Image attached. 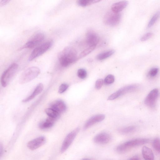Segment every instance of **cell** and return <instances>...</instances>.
I'll list each match as a JSON object with an SVG mask.
<instances>
[{
	"label": "cell",
	"instance_id": "cell-6",
	"mask_svg": "<svg viewBox=\"0 0 160 160\" xmlns=\"http://www.w3.org/2000/svg\"><path fill=\"white\" fill-rule=\"evenodd\" d=\"M121 17L120 12H115L112 10L109 11L107 13L104 17V22L108 25L114 26L119 23Z\"/></svg>",
	"mask_w": 160,
	"mask_h": 160
},
{
	"label": "cell",
	"instance_id": "cell-23",
	"mask_svg": "<svg viewBox=\"0 0 160 160\" xmlns=\"http://www.w3.org/2000/svg\"><path fill=\"white\" fill-rule=\"evenodd\" d=\"M99 1L98 0H79L77 1V3L81 6L84 7Z\"/></svg>",
	"mask_w": 160,
	"mask_h": 160
},
{
	"label": "cell",
	"instance_id": "cell-31",
	"mask_svg": "<svg viewBox=\"0 0 160 160\" xmlns=\"http://www.w3.org/2000/svg\"><path fill=\"white\" fill-rule=\"evenodd\" d=\"M104 83V81L101 79H98L95 83V88L97 89H100Z\"/></svg>",
	"mask_w": 160,
	"mask_h": 160
},
{
	"label": "cell",
	"instance_id": "cell-13",
	"mask_svg": "<svg viewBox=\"0 0 160 160\" xmlns=\"http://www.w3.org/2000/svg\"><path fill=\"white\" fill-rule=\"evenodd\" d=\"M99 40V37L95 32L90 31L87 33L86 42L89 46H96Z\"/></svg>",
	"mask_w": 160,
	"mask_h": 160
},
{
	"label": "cell",
	"instance_id": "cell-20",
	"mask_svg": "<svg viewBox=\"0 0 160 160\" xmlns=\"http://www.w3.org/2000/svg\"><path fill=\"white\" fill-rule=\"evenodd\" d=\"M113 50H110L105 51L98 54L97 56V58L99 60L105 59L110 57L114 53Z\"/></svg>",
	"mask_w": 160,
	"mask_h": 160
},
{
	"label": "cell",
	"instance_id": "cell-3",
	"mask_svg": "<svg viewBox=\"0 0 160 160\" xmlns=\"http://www.w3.org/2000/svg\"><path fill=\"white\" fill-rule=\"evenodd\" d=\"M18 65L13 63L3 72L1 76V82L3 87H6L14 76L18 68Z\"/></svg>",
	"mask_w": 160,
	"mask_h": 160
},
{
	"label": "cell",
	"instance_id": "cell-1",
	"mask_svg": "<svg viewBox=\"0 0 160 160\" xmlns=\"http://www.w3.org/2000/svg\"><path fill=\"white\" fill-rule=\"evenodd\" d=\"M77 52L71 47L65 48L59 53L58 59L61 65L66 67L75 62L78 59Z\"/></svg>",
	"mask_w": 160,
	"mask_h": 160
},
{
	"label": "cell",
	"instance_id": "cell-14",
	"mask_svg": "<svg viewBox=\"0 0 160 160\" xmlns=\"http://www.w3.org/2000/svg\"><path fill=\"white\" fill-rule=\"evenodd\" d=\"M105 118L103 114H98L94 116L89 118L85 123L83 129L86 130L89 128L95 123L103 120Z\"/></svg>",
	"mask_w": 160,
	"mask_h": 160
},
{
	"label": "cell",
	"instance_id": "cell-8",
	"mask_svg": "<svg viewBox=\"0 0 160 160\" xmlns=\"http://www.w3.org/2000/svg\"><path fill=\"white\" fill-rule=\"evenodd\" d=\"M136 85L132 84L127 86L119 89L111 95L108 98V100H112L127 93L133 91L137 88Z\"/></svg>",
	"mask_w": 160,
	"mask_h": 160
},
{
	"label": "cell",
	"instance_id": "cell-33",
	"mask_svg": "<svg viewBox=\"0 0 160 160\" xmlns=\"http://www.w3.org/2000/svg\"><path fill=\"white\" fill-rule=\"evenodd\" d=\"M10 1L8 0H1L0 2V5L1 6H3L7 4Z\"/></svg>",
	"mask_w": 160,
	"mask_h": 160
},
{
	"label": "cell",
	"instance_id": "cell-15",
	"mask_svg": "<svg viewBox=\"0 0 160 160\" xmlns=\"http://www.w3.org/2000/svg\"><path fill=\"white\" fill-rule=\"evenodd\" d=\"M51 108L53 109L59 113L64 112L67 108L64 102L62 100H58L53 102L51 105Z\"/></svg>",
	"mask_w": 160,
	"mask_h": 160
},
{
	"label": "cell",
	"instance_id": "cell-9",
	"mask_svg": "<svg viewBox=\"0 0 160 160\" xmlns=\"http://www.w3.org/2000/svg\"><path fill=\"white\" fill-rule=\"evenodd\" d=\"M45 38L44 34L41 32L37 33L29 40L22 48H32L42 42Z\"/></svg>",
	"mask_w": 160,
	"mask_h": 160
},
{
	"label": "cell",
	"instance_id": "cell-27",
	"mask_svg": "<svg viewBox=\"0 0 160 160\" xmlns=\"http://www.w3.org/2000/svg\"><path fill=\"white\" fill-rule=\"evenodd\" d=\"M87 72L84 69L80 68L78 71V76L81 79L85 78L87 76Z\"/></svg>",
	"mask_w": 160,
	"mask_h": 160
},
{
	"label": "cell",
	"instance_id": "cell-22",
	"mask_svg": "<svg viewBox=\"0 0 160 160\" xmlns=\"http://www.w3.org/2000/svg\"><path fill=\"white\" fill-rule=\"evenodd\" d=\"M136 127L135 126H130L121 128L119 130V132L123 134L131 133L135 131Z\"/></svg>",
	"mask_w": 160,
	"mask_h": 160
},
{
	"label": "cell",
	"instance_id": "cell-18",
	"mask_svg": "<svg viewBox=\"0 0 160 160\" xmlns=\"http://www.w3.org/2000/svg\"><path fill=\"white\" fill-rule=\"evenodd\" d=\"M142 154L145 160H154V156L152 150L146 146L142 149Z\"/></svg>",
	"mask_w": 160,
	"mask_h": 160
},
{
	"label": "cell",
	"instance_id": "cell-17",
	"mask_svg": "<svg viewBox=\"0 0 160 160\" xmlns=\"http://www.w3.org/2000/svg\"><path fill=\"white\" fill-rule=\"evenodd\" d=\"M128 3V2L126 1H121L115 3L112 6V10L115 12H120L127 7Z\"/></svg>",
	"mask_w": 160,
	"mask_h": 160
},
{
	"label": "cell",
	"instance_id": "cell-16",
	"mask_svg": "<svg viewBox=\"0 0 160 160\" xmlns=\"http://www.w3.org/2000/svg\"><path fill=\"white\" fill-rule=\"evenodd\" d=\"M43 85L41 83L39 84L36 87L33 92L28 97L24 99L23 102H27L33 99L35 97L41 93L43 89Z\"/></svg>",
	"mask_w": 160,
	"mask_h": 160
},
{
	"label": "cell",
	"instance_id": "cell-7",
	"mask_svg": "<svg viewBox=\"0 0 160 160\" xmlns=\"http://www.w3.org/2000/svg\"><path fill=\"white\" fill-rule=\"evenodd\" d=\"M79 130L77 128L68 133L65 138L60 149V152L63 153L71 145Z\"/></svg>",
	"mask_w": 160,
	"mask_h": 160
},
{
	"label": "cell",
	"instance_id": "cell-32",
	"mask_svg": "<svg viewBox=\"0 0 160 160\" xmlns=\"http://www.w3.org/2000/svg\"><path fill=\"white\" fill-rule=\"evenodd\" d=\"M152 35V33L151 32H148L140 38V40L142 41H144L151 38Z\"/></svg>",
	"mask_w": 160,
	"mask_h": 160
},
{
	"label": "cell",
	"instance_id": "cell-12",
	"mask_svg": "<svg viewBox=\"0 0 160 160\" xmlns=\"http://www.w3.org/2000/svg\"><path fill=\"white\" fill-rule=\"evenodd\" d=\"M111 139V136L108 133L102 132L96 135L93 138L94 142L98 144H104L109 142Z\"/></svg>",
	"mask_w": 160,
	"mask_h": 160
},
{
	"label": "cell",
	"instance_id": "cell-4",
	"mask_svg": "<svg viewBox=\"0 0 160 160\" xmlns=\"http://www.w3.org/2000/svg\"><path fill=\"white\" fill-rule=\"evenodd\" d=\"M40 73V70L38 67H30L22 73L20 78L19 82L21 84L28 82L36 78Z\"/></svg>",
	"mask_w": 160,
	"mask_h": 160
},
{
	"label": "cell",
	"instance_id": "cell-10",
	"mask_svg": "<svg viewBox=\"0 0 160 160\" xmlns=\"http://www.w3.org/2000/svg\"><path fill=\"white\" fill-rule=\"evenodd\" d=\"M158 95V89L154 88L152 90L145 98V104L150 108L154 107Z\"/></svg>",
	"mask_w": 160,
	"mask_h": 160
},
{
	"label": "cell",
	"instance_id": "cell-29",
	"mask_svg": "<svg viewBox=\"0 0 160 160\" xmlns=\"http://www.w3.org/2000/svg\"><path fill=\"white\" fill-rule=\"evenodd\" d=\"M159 69L157 68H153L149 71L148 76L150 77H153L156 76L158 72Z\"/></svg>",
	"mask_w": 160,
	"mask_h": 160
},
{
	"label": "cell",
	"instance_id": "cell-36",
	"mask_svg": "<svg viewBox=\"0 0 160 160\" xmlns=\"http://www.w3.org/2000/svg\"><path fill=\"white\" fill-rule=\"evenodd\" d=\"M82 160H91L89 158H85L83 159H82Z\"/></svg>",
	"mask_w": 160,
	"mask_h": 160
},
{
	"label": "cell",
	"instance_id": "cell-19",
	"mask_svg": "<svg viewBox=\"0 0 160 160\" xmlns=\"http://www.w3.org/2000/svg\"><path fill=\"white\" fill-rule=\"evenodd\" d=\"M55 121V119L49 117L44 121L41 122L39 127L42 129L50 128L52 126Z\"/></svg>",
	"mask_w": 160,
	"mask_h": 160
},
{
	"label": "cell",
	"instance_id": "cell-28",
	"mask_svg": "<svg viewBox=\"0 0 160 160\" xmlns=\"http://www.w3.org/2000/svg\"><path fill=\"white\" fill-rule=\"evenodd\" d=\"M153 146L156 151L160 152V139L158 138H155L153 142Z\"/></svg>",
	"mask_w": 160,
	"mask_h": 160
},
{
	"label": "cell",
	"instance_id": "cell-26",
	"mask_svg": "<svg viewBox=\"0 0 160 160\" xmlns=\"http://www.w3.org/2000/svg\"><path fill=\"white\" fill-rule=\"evenodd\" d=\"M115 80L114 76L111 74L107 76L104 80V82L106 85H109L113 83Z\"/></svg>",
	"mask_w": 160,
	"mask_h": 160
},
{
	"label": "cell",
	"instance_id": "cell-2",
	"mask_svg": "<svg viewBox=\"0 0 160 160\" xmlns=\"http://www.w3.org/2000/svg\"><path fill=\"white\" fill-rule=\"evenodd\" d=\"M149 140L146 138H137L128 141L118 146L117 151L120 153L124 152L130 148L148 143Z\"/></svg>",
	"mask_w": 160,
	"mask_h": 160
},
{
	"label": "cell",
	"instance_id": "cell-30",
	"mask_svg": "<svg viewBox=\"0 0 160 160\" xmlns=\"http://www.w3.org/2000/svg\"><path fill=\"white\" fill-rule=\"evenodd\" d=\"M69 87L66 83H62L59 87L58 92L59 93H62L65 92Z\"/></svg>",
	"mask_w": 160,
	"mask_h": 160
},
{
	"label": "cell",
	"instance_id": "cell-11",
	"mask_svg": "<svg viewBox=\"0 0 160 160\" xmlns=\"http://www.w3.org/2000/svg\"><path fill=\"white\" fill-rule=\"evenodd\" d=\"M46 141L44 136H41L29 141L27 144V147L31 150H34L43 145Z\"/></svg>",
	"mask_w": 160,
	"mask_h": 160
},
{
	"label": "cell",
	"instance_id": "cell-5",
	"mask_svg": "<svg viewBox=\"0 0 160 160\" xmlns=\"http://www.w3.org/2000/svg\"><path fill=\"white\" fill-rule=\"evenodd\" d=\"M53 43L52 41H47L35 48L30 54L28 61H31L43 54L51 48Z\"/></svg>",
	"mask_w": 160,
	"mask_h": 160
},
{
	"label": "cell",
	"instance_id": "cell-25",
	"mask_svg": "<svg viewBox=\"0 0 160 160\" xmlns=\"http://www.w3.org/2000/svg\"><path fill=\"white\" fill-rule=\"evenodd\" d=\"M160 15V12H158L156 13L152 17L148 24V27L150 28L152 27L156 22Z\"/></svg>",
	"mask_w": 160,
	"mask_h": 160
},
{
	"label": "cell",
	"instance_id": "cell-34",
	"mask_svg": "<svg viewBox=\"0 0 160 160\" xmlns=\"http://www.w3.org/2000/svg\"><path fill=\"white\" fill-rule=\"evenodd\" d=\"M0 157H1L3 155V148L1 144H0Z\"/></svg>",
	"mask_w": 160,
	"mask_h": 160
},
{
	"label": "cell",
	"instance_id": "cell-24",
	"mask_svg": "<svg viewBox=\"0 0 160 160\" xmlns=\"http://www.w3.org/2000/svg\"><path fill=\"white\" fill-rule=\"evenodd\" d=\"M95 47L96 46H89L81 53L78 58L80 59L85 57L92 52Z\"/></svg>",
	"mask_w": 160,
	"mask_h": 160
},
{
	"label": "cell",
	"instance_id": "cell-35",
	"mask_svg": "<svg viewBox=\"0 0 160 160\" xmlns=\"http://www.w3.org/2000/svg\"><path fill=\"white\" fill-rule=\"evenodd\" d=\"M129 160H140L139 158L137 156H134L130 158Z\"/></svg>",
	"mask_w": 160,
	"mask_h": 160
},
{
	"label": "cell",
	"instance_id": "cell-21",
	"mask_svg": "<svg viewBox=\"0 0 160 160\" xmlns=\"http://www.w3.org/2000/svg\"><path fill=\"white\" fill-rule=\"evenodd\" d=\"M45 112L49 117L55 120L58 119L60 116L59 113L51 108L46 109Z\"/></svg>",
	"mask_w": 160,
	"mask_h": 160
}]
</instances>
